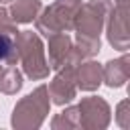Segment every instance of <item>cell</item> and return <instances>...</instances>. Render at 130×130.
<instances>
[{"instance_id":"cell-1","label":"cell","mask_w":130,"mask_h":130,"mask_svg":"<svg viewBox=\"0 0 130 130\" xmlns=\"http://www.w3.org/2000/svg\"><path fill=\"white\" fill-rule=\"evenodd\" d=\"M10 53H12V41L6 35H0V61L6 59Z\"/></svg>"}]
</instances>
